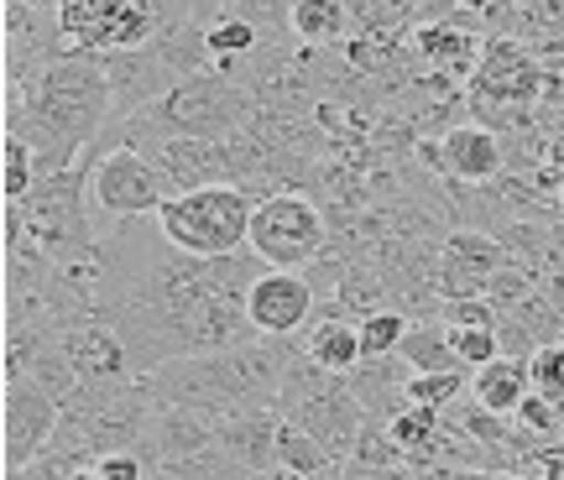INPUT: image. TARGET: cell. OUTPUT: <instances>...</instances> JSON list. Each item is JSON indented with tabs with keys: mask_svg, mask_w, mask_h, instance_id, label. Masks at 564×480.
Segmentation results:
<instances>
[{
	"mask_svg": "<svg viewBox=\"0 0 564 480\" xmlns=\"http://www.w3.org/2000/svg\"><path fill=\"white\" fill-rule=\"evenodd\" d=\"M528 392H533V381H528V366H518V360H491L481 371H470V397L497 418H512Z\"/></svg>",
	"mask_w": 564,
	"mask_h": 480,
	"instance_id": "20",
	"label": "cell"
},
{
	"mask_svg": "<svg viewBox=\"0 0 564 480\" xmlns=\"http://www.w3.org/2000/svg\"><path fill=\"white\" fill-rule=\"evenodd\" d=\"M413 47H419L423 68H434V74H444L449 84L476 79V68H481V58H486V37L476 32V17L423 21V26H419V37H413Z\"/></svg>",
	"mask_w": 564,
	"mask_h": 480,
	"instance_id": "12",
	"label": "cell"
},
{
	"mask_svg": "<svg viewBox=\"0 0 564 480\" xmlns=\"http://www.w3.org/2000/svg\"><path fill=\"white\" fill-rule=\"evenodd\" d=\"M398 356L413 366V377H429V371H465V360L455 356V340H449V324L444 319H413L408 324Z\"/></svg>",
	"mask_w": 564,
	"mask_h": 480,
	"instance_id": "21",
	"label": "cell"
},
{
	"mask_svg": "<svg viewBox=\"0 0 564 480\" xmlns=\"http://www.w3.org/2000/svg\"><path fill=\"white\" fill-rule=\"evenodd\" d=\"M491 480H528L523 470H491Z\"/></svg>",
	"mask_w": 564,
	"mask_h": 480,
	"instance_id": "35",
	"label": "cell"
},
{
	"mask_svg": "<svg viewBox=\"0 0 564 480\" xmlns=\"http://www.w3.org/2000/svg\"><path fill=\"white\" fill-rule=\"evenodd\" d=\"M251 215H257V199L241 183H215V188L173 194L158 209V225L178 251L220 261L236 257V251H251Z\"/></svg>",
	"mask_w": 564,
	"mask_h": 480,
	"instance_id": "4",
	"label": "cell"
},
{
	"mask_svg": "<svg viewBox=\"0 0 564 480\" xmlns=\"http://www.w3.org/2000/svg\"><path fill=\"white\" fill-rule=\"evenodd\" d=\"M512 251L491 230H449L440 240V293L444 298H486L491 277L502 272Z\"/></svg>",
	"mask_w": 564,
	"mask_h": 480,
	"instance_id": "11",
	"label": "cell"
},
{
	"mask_svg": "<svg viewBox=\"0 0 564 480\" xmlns=\"http://www.w3.org/2000/svg\"><path fill=\"white\" fill-rule=\"evenodd\" d=\"M152 480H251L241 460H230L220 444H209L199 455H188V460H173V465H158Z\"/></svg>",
	"mask_w": 564,
	"mask_h": 480,
	"instance_id": "23",
	"label": "cell"
},
{
	"mask_svg": "<svg viewBox=\"0 0 564 480\" xmlns=\"http://www.w3.org/2000/svg\"><path fill=\"white\" fill-rule=\"evenodd\" d=\"M440 319L449 324V329H497V324H502V314H497L486 298H444L440 303Z\"/></svg>",
	"mask_w": 564,
	"mask_h": 480,
	"instance_id": "31",
	"label": "cell"
},
{
	"mask_svg": "<svg viewBox=\"0 0 564 480\" xmlns=\"http://www.w3.org/2000/svg\"><path fill=\"white\" fill-rule=\"evenodd\" d=\"M236 6H241V0H194V21L209 32V26H215L225 11H236Z\"/></svg>",
	"mask_w": 564,
	"mask_h": 480,
	"instance_id": "33",
	"label": "cell"
},
{
	"mask_svg": "<svg viewBox=\"0 0 564 480\" xmlns=\"http://www.w3.org/2000/svg\"><path fill=\"white\" fill-rule=\"evenodd\" d=\"M303 350L319 360L324 371L350 377V371H356V366L366 360V350H361V324L350 319V314H340L335 303H319L314 324L303 329Z\"/></svg>",
	"mask_w": 564,
	"mask_h": 480,
	"instance_id": "18",
	"label": "cell"
},
{
	"mask_svg": "<svg viewBox=\"0 0 564 480\" xmlns=\"http://www.w3.org/2000/svg\"><path fill=\"white\" fill-rule=\"evenodd\" d=\"M209 32L199 21L178 26V32H158L147 47L131 53H105V74H110V95H116V120H131L141 110H152L162 95H173L178 84L194 74H209Z\"/></svg>",
	"mask_w": 564,
	"mask_h": 480,
	"instance_id": "2",
	"label": "cell"
},
{
	"mask_svg": "<svg viewBox=\"0 0 564 480\" xmlns=\"http://www.w3.org/2000/svg\"><path fill=\"white\" fill-rule=\"evenodd\" d=\"M68 480H100V470L89 465V470H74V476H68Z\"/></svg>",
	"mask_w": 564,
	"mask_h": 480,
	"instance_id": "36",
	"label": "cell"
},
{
	"mask_svg": "<svg viewBox=\"0 0 564 480\" xmlns=\"http://www.w3.org/2000/svg\"><path fill=\"white\" fill-rule=\"evenodd\" d=\"M554 199H560V209H564V183H560V194H554Z\"/></svg>",
	"mask_w": 564,
	"mask_h": 480,
	"instance_id": "38",
	"label": "cell"
},
{
	"mask_svg": "<svg viewBox=\"0 0 564 480\" xmlns=\"http://www.w3.org/2000/svg\"><path fill=\"white\" fill-rule=\"evenodd\" d=\"M549 89L544 63L528 53L518 37H486V58L470 79V95L486 105H507V110H523V105H539Z\"/></svg>",
	"mask_w": 564,
	"mask_h": 480,
	"instance_id": "9",
	"label": "cell"
},
{
	"mask_svg": "<svg viewBox=\"0 0 564 480\" xmlns=\"http://www.w3.org/2000/svg\"><path fill=\"white\" fill-rule=\"evenodd\" d=\"M257 47H262V32L246 17H236V11H225V17L209 26V58H215V68H220V63H236V58H251Z\"/></svg>",
	"mask_w": 564,
	"mask_h": 480,
	"instance_id": "25",
	"label": "cell"
},
{
	"mask_svg": "<svg viewBox=\"0 0 564 480\" xmlns=\"http://www.w3.org/2000/svg\"><path fill=\"white\" fill-rule=\"evenodd\" d=\"M408 324H413V319H408V314H398V308H382V314L361 319V350H366V360H371V356H398Z\"/></svg>",
	"mask_w": 564,
	"mask_h": 480,
	"instance_id": "28",
	"label": "cell"
},
{
	"mask_svg": "<svg viewBox=\"0 0 564 480\" xmlns=\"http://www.w3.org/2000/svg\"><path fill=\"white\" fill-rule=\"evenodd\" d=\"M257 116H262V100L209 68V74H194L188 84H178L173 95H162L152 110L131 116V126H137V131H152V137L236 141Z\"/></svg>",
	"mask_w": 564,
	"mask_h": 480,
	"instance_id": "3",
	"label": "cell"
},
{
	"mask_svg": "<svg viewBox=\"0 0 564 480\" xmlns=\"http://www.w3.org/2000/svg\"><path fill=\"white\" fill-rule=\"evenodd\" d=\"M58 32L68 53H131L158 37L152 0H58Z\"/></svg>",
	"mask_w": 564,
	"mask_h": 480,
	"instance_id": "7",
	"label": "cell"
},
{
	"mask_svg": "<svg viewBox=\"0 0 564 480\" xmlns=\"http://www.w3.org/2000/svg\"><path fill=\"white\" fill-rule=\"evenodd\" d=\"M440 428H444V418L434 407H419V402H408L398 418H387V434H392V444L403 449L408 460H423L434 449V439H440Z\"/></svg>",
	"mask_w": 564,
	"mask_h": 480,
	"instance_id": "24",
	"label": "cell"
},
{
	"mask_svg": "<svg viewBox=\"0 0 564 480\" xmlns=\"http://www.w3.org/2000/svg\"><path fill=\"white\" fill-rule=\"evenodd\" d=\"M288 423H299L303 434H314V439L335 455V460H350L356 455V444H361V428H366V407L356 397H350V386H345V377L329 386V392H319L314 402H303L299 413Z\"/></svg>",
	"mask_w": 564,
	"mask_h": 480,
	"instance_id": "13",
	"label": "cell"
},
{
	"mask_svg": "<svg viewBox=\"0 0 564 480\" xmlns=\"http://www.w3.org/2000/svg\"><path fill=\"white\" fill-rule=\"evenodd\" d=\"M314 480H356V476H350L345 465H329V470H319V476H314Z\"/></svg>",
	"mask_w": 564,
	"mask_h": 480,
	"instance_id": "34",
	"label": "cell"
},
{
	"mask_svg": "<svg viewBox=\"0 0 564 480\" xmlns=\"http://www.w3.org/2000/svg\"><path fill=\"white\" fill-rule=\"evenodd\" d=\"M95 470H100V480H152V470H147V460H141L137 449L100 455V460H95Z\"/></svg>",
	"mask_w": 564,
	"mask_h": 480,
	"instance_id": "32",
	"label": "cell"
},
{
	"mask_svg": "<svg viewBox=\"0 0 564 480\" xmlns=\"http://www.w3.org/2000/svg\"><path fill=\"white\" fill-rule=\"evenodd\" d=\"M460 397H470V381H465V371H429V377H413V381H408V402L434 407V413L455 407Z\"/></svg>",
	"mask_w": 564,
	"mask_h": 480,
	"instance_id": "27",
	"label": "cell"
},
{
	"mask_svg": "<svg viewBox=\"0 0 564 480\" xmlns=\"http://www.w3.org/2000/svg\"><path fill=\"white\" fill-rule=\"evenodd\" d=\"M440 141H444V162H449V178L455 183L481 188V183L502 178L507 146L491 126H481V120H460V126H449Z\"/></svg>",
	"mask_w": 564,
	"mask_h": 480,
	"instance_id": "14",
	"label": "cell"
},
{
	"mask_svg": "<svg viewBox=\"0 0 564 480\" xmlns=\"http://www.w3.org/2000/svg\"><path fill=\"white\" fill-rule=\"evenodd\" d=\"M329 465H340L329 449H324L314 434H303L299 423L282 418V434H278V476L288 480H314L319 470H329Z\"/></svg>",
	"mask_w": 564,
	"mask_h": 480,
	"instance_id": "22",
	"label": "cell"
},
{
	"mask_svg": "<svg viewBox=\"0 0 564 480\" xmlns=\"http://www.w3.org/2000/svg\"><path fill=\"white\" fill-rule=\"evenodd\" d=\"M246 314L257 324V335L293 340V335H303L314 324L319 293H314L308 272H278V266H267L262 277L251 282V293H246Z\"/></svg>",
	"mask_w": 564,
	"mask_h": 480,
	"instance_id": "10",
	"label": "cell"
},
{
	"mask_svg": "<svg viewBox=\"0 0 564 480\" xmlns=\"http://www.w3.org/2000/svg\"><path fill=\"white\" fill-rule=\"evenodd\" d=\"M512 423H518V428H523L528 439H554V434H560V402L554 397H544V392H528L523 397V407H518V413H512Z\"/></svg>",
	"mask_w": 564,
	"mask_h": 480,
	"instance_id": "29",
	"label": "cell"
},
{
	"mask_svg": "<svg viewBox=\"0 0 564 480\" xmlns=\"http://www.w3.org/2000/svg\"><path fill=\"white\" fill-rule=\"evenodd\" d=\"M408 381H413V366H408L403 356H371L345 377V386H350V397L366 407V418L387 423L408 407Z\"/></svg>",
	"mask_w": 564,
	"mask_h": 480,
	"instance_id": "16",
	"label": "cell"
},
{
	"mask_svg": "<svg viewBox=\"0 0 564 480\" xmlns=\"http://www.w3.org/2000/svg\"><path fill=\"white\" fill-rule=\"evenodd\" d=\"M329 215H324L314 194H267L257 199V215H251V251L262 266H278V272H303L324 257L329 246Z\"/></svg>",
	"mask_w": 564,
	"mask_h": 480,
	"instance_id": "5",
	"label": "cell"
},
{
	"mask_svg": "<svg viewBox=\"0 0 564 480\" xmlns=\"http://www.w3.org/2000/svg\"><path fill=\"white\" fill-rule=\"evenodd\" d=\"M84 162H89V199L100 209V236L126 220H152L162 204L173 199L162 173L137 146H105V152L89 146Z\"/></svg>",
	"mask_w": 564,
	"mask_h": 480,
	"instance_id": "6",
	"label": "cell"
},
{
	"mask_svg": "<svg viewBox=\"0 0 564 480\" xmlns=\"http://www.w3.org/2000/svg\"><path fill=\"white\" fill-rule=\"evenodd\" d=\"M449 340H455V356L465 360V371H481L491 360H502L497 329H449Z\"/></svg>",
	"mask_w": 564,
	"mask_h": 480,
	"instance_id": "30",
	"label": "cell"
},
{
	"mask_svg": "<svg viewBox=\"0 0 564 480\" xmlns=\"http://www.w3.org/2000/svg\"><path fill=\"white\" fill-rule=\"evenodd\" d=\"M116 95L100 53H63L32 89H6V137H21L37 157V178L79 167L110 131Z\"/></svg>",
	"mask_w": 564,
	"mask_h": 480,
	"instance_id": "1",
	"label": "cell"
},
{
	"mask_svg": "<svg viewBox=\"0 0 564 480\" xmlns=\"http://www.w3.org/2000/svg\"><path fill=\"white\" fill-rule=\"evenodd\" d=\"M58 345H63V356H68V366L79 371V381H126V377H137L121 335H116L110 324H100V319L63 329Z\"/></svg>",
	"mask_w": 564,
	"mask_h": 480,
	"instance_id": "15",
	"label": "cell"
},
{
	"mask_svg": "<svg viewBox=\"0 0 564 480\" xmlns=\"http://www.w3.org/2000/svg\"><path fill=\"white\" fill-rule=\"evenodd\" d=\"M32 6H42V11H47V6H53V11H58V0H32Z\"/></svg>",
	"mask_w": 564,
	"mask_h": 480,
	"instance_id": "37",
	"label": "cell"
},
{
	"mask_svg": "<svg viewBox=\"0 0 564 480\" xmlns=\"http://www.w3.org/2000/svg\"><path fill=\"white\" fill-rule=\"evenodd\" d=\"M37 183V157L21 137H0V194L6 199H26Z\"/></svg>",
	"mask_w": 564,
	"mask_h": 480,
	"instance_id": "26",
	"label": "cell"
},
{
	"mask_svg": "<svg viewBox=\"0 0 564 480\" xmlns=\"http://www.w3.org/2000/svg\"><path fill=\"white\" fill-rule=\"evenodd\" d=\"M63 423V402L37 386V381H11L6 386V407H0V465L6 480H17L26 465L47 455V444Z\"/></svg>",
	"mask_w": 564,
	"mask_h": 480,
	"instance_id": "8",
	"label": "cell"
},
{
	"mask_svg": "<svg viewBox=\"0 0 564 480\" xmlns=\"http://www.w3.org/2000/svg\"><path fill=\"white\" fill-rule=\"evenodd\" d=\"M288 26H293L299 47H345L356 37V21H350L345 0H293Z\"/></svg>",
	"mask_w": 564,
	"mask_h": 480,
	"instance_id": "19",
	"label": "cell"
},
{
	"mask_svg": "<svg viewBox=\"0 0 564 480\" xmlns=\"http://www.w3.org/2000/svg\"><path fill=\"white\" fill-rule=\"evenodd\" d=\"M278 434H282V413L262 407V413H236L220 428V449L230 460H241L251 476H278Z\"/></svg>",
	"mask_w": 564,
	"mask_h": 480,
	"instance_id": "17",
	"label": "cell"
}]
</instances>
